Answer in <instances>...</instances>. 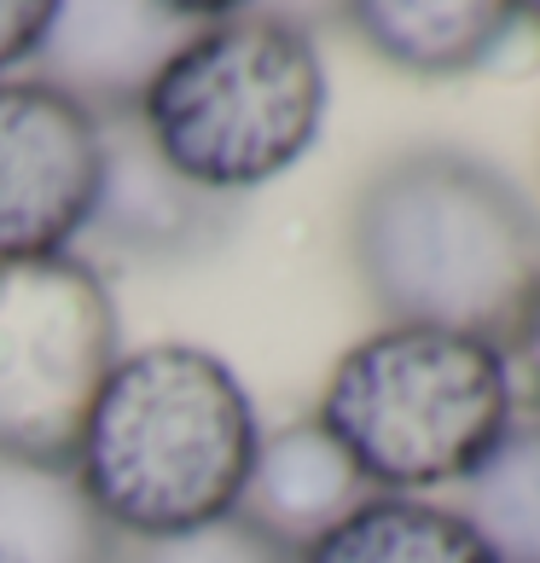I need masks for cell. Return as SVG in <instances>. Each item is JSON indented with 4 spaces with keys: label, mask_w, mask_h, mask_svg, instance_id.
Masks as SVG:
<instances>
[{
    "label": "cell",
    "mask_w": 540,
    "mask_h": 563,
    "mask_svg": "<svg viewBox=\"0 0 540 563\" xmlns=\"http://www.w3.org/2000/svg\"><path fill=\"white\" fill-rule=\"evenodd\" d=\"M122 534L93 511L76 471L0 459V563H117Z\"/></svg>",
    "instance_id": "8fae6325"
},
{
    "label": "cell",
    "mask_w": 540,
    "mask_h": 563,
    "mask_svg": "<svg viewBox=\"0 0 540 563\" xmlns=\"http://www.w3.org/2000/svg\"><path fill=\"white\" fill-rule=\"evenodd\" d=\"M524 24H535V30H540V7H524Z\"/></svg>",
    "instance_id": "e0dca14e"
},
{
    "label": "cell",
    "mask_w": 540,
    "mask_h": 563,
    "mask_svg": "<svg viewBox=\"0 0 540 563\" xmlns=\"http://www.w3.org/2000/svg\"><path fill=\"white\" fill-rule=\"evenodd\" d=\"M262 430L233 366L152 343L111 366L76 448V483L122 540H175L239 511Z\"/></svg>",
    "instance_id": "7a4b0ae2"
},
{
    "label": "cell",
    "mask_w": 540,
    "mask_h": 563,
    "mask_svg": "<svg viewBox=\"0 0 540 563\" xmlns=\"http://www.w3.org/2000/svg\"><path fill=\"white\" fill-rule=\"evenodd\" d=\"M349 24L396 70L442 81L488 70L524 35V7H500V0H366V7H349Z\"/></svg>",
    "instance_id": "30bf717a"
},
{
    "label": "cell",
    "mask_w": 540,
    "mask_h": 563,
    "mask_svg": "<svg viewBox=\"0 0 540 563\" xmlns=\"http://www.w3.org/2000/svg\"><path fill=\"white\" fill-rule=\"evenodd\" d=\"M117 563H302V552H290L285 540L262 534L256 523L244 517H221V523H203L192 534H175V540H122V558Z\"/></svg>",
    "instance_id": "5bb4252c"
},
{
    "label": "cell",
    "mask_w": 540,
    "mask_h": 563,
    "mask_svg": "<svg viewBox=\"0 0 540 563\" xmlns=\"http://www.w3.org/2000/svg\"><path fill=\"white\" fill-rule=\"evenodd\" d=\"M511 419L517 384L506 349L436 325L372 331L320 395V430L389 494L465 483Z\"/></svg>",
    "instance_id": "277c9868"
},
{
    "label": "cell",
    "mask_w": 540,
    "mask_h": 563,
    "mask_svg": "<svg viewBox=\"0 0 540 563\" xmlns=\"http://www.w3.org/2000/svg\"><path fill=\"white\" fill-rule=\"evenodd\" d=\"M366 499L372 483L355 471V459L320 430V419H308L262 435L251 483L239 494V517L256 523L262 534L285 540L290 552H302L338 529L349 511H361Z\"/></svg>",
    "instance_id": "9c48e42d"
},
{
    "label": "cell",
    "mask_w": 540,
    "mask_h": 563,
    "mask_svg": "<svg viewBox=\"0 0 540 563\" xmlns=\"http://www.w3.org/2000/svg\"><path fill=\"white\" fill-rule=\"evenodd\" d=\"M106 129L35 76L0 81V262L58 256L88 233Z\"/></svg>",
    "instance_id": "8992f818"
},
{
    "label": "cell",
    "mask_w": 540,
    "mask_h": 563,
    "mask_svg": "<svg viewBox=\"0 0 540 563\" xmlns=\"http://www.w3.org/2000/svg\"><path fill=\"white\" fill-rule=\"evenodd\" d=\"M506 361L524 366L529 395H535V412H540V285H535V297L524 302V314H517L511 338H506Z\"/></svg>",
    "instance_id": "2e32d148"
},
{
    "label": "cell",
    "mask_w": 540,
    "mask_h": 563,
    "mask_svg": "<svg viewBox=\"0 0 540 563\" xmlns=\"http://www.w3.org/2000/svg\"><path fill=\"white\" fill-rule=\"evenodd\" d=\"M216 12L169 0H65L47 7V30L35 41V81L93 117H140L163 65Z\"/></svg>",
    "instance_id": "52a82bcc"
},
{
    "label": "cell",
    "mask_w": 540,
    "mask_h": 563,
    "mask_svg": "<svg viewBox=\"0 0 540 563\" xmlns=\"http://www.w3.org/2000/svg\"><path fill=\"white\" fill-rule=\"evenodd\" d=\"M163 163L210 198L285 175L326 122L320 47L290 18L216 12L140 106Z\"/></svg>",
    "instance_id": "3957f363"
},
{
    "label": "cell",
    "mask_w": 540,
    "mask_h": 563,
    "mask_svg": "<svg viewBox=\"0 0 540 563\" xmlns=\"http://www.w3.org/2000/svg\"><path fill=\"white\" fill-rule=\"evenodd\" d=\"M41 30H47V0H0V70L35 58Z\"/></svg>",
    "instance_id": "9a60e30c"
},
{
    "label": "cell",
    "mask_w": 540,
    "mask_h": 563,
    "mask_svg": "<svg viewBox=\"0 0 540 563\" xmlns=\"http://www.w3.org/2000/svg\"><path fill=\"white\" fill-rule=\"evenodd\" d=\"M99 129H106V175L88 233L140 262H186L221 244L233 227V203L180 180L140 117H99Z\"/></svg>",
    "instance_id": "ba28073f"
},
{
    "label": "cell",
    "mask_w": 540,
    "mask_h": 563,
    "mask_svg": "<svg viewBox=\"0 0 540 563\" xmlns=\"http://www.w3.org/2000/svg\"><path fill=\"white\" fill-rule=\"evenodd\" d=\"M349 244L389 325L465 331L494 349H506L540 285V216L465 152H412L378 169Z\"/></svg>",
    "instance_id": "6da1fadb"
},
{
    "label": "cell",
    "mask_w": 540,
    "mask_h": 563,
    "mask_svg": "<svg viewBox=\"0 0 540 563\" xmlns=\"http://www.w3.org/2000/svg\"><path fill=\"white\" fill-rule=\"evenodd\" d=\"M117 343L111 290L81 256L0 262V459L70 471Z\"/></svg>",
    "instance_id": "5b68a950"
},
{
    "label": "cell",
    "mask_w": 540,
    "mask_h": 563,
    "mask_svg": "<svg viewBox=\"0 0 540 563\" xmlns=\"http://www.w3.org/2000/svg\"><path fill=\"white\" fill-rule=\"evenodd\" d=\"M302 563H494L460 511L412 494H372L331 534L302 547Z\"/></svg>",
    "instance_id": "7c38bea8"
},
{
    "label": "cell",
    "mask_w": 540,
    "mask_h": 563,
    "mask_svg": "<svg viewBox=\"0 0 540 563\" xmlns=\"http://www.w3.org/2000/svg\"><path fill=\"white\" fill-rule=\"evenodd\" d=\"M460 517L494 563H540V412H517L500 448L465 476Z\"/></svg>",
    "instance_id": "4fadbf2b"
}]
</instances>
